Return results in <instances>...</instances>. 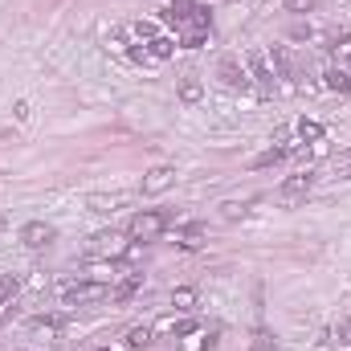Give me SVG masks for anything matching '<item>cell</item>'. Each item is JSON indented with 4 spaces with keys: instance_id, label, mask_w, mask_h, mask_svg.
I'll return each mask as SVG.
<instances>
[{
    "instance_id": "1",
    "label": "cell",
    "mask_w": 351,
    "mask_h": 351,
    "mask_svg": "<svg viewBox=\"0 0 351 351\" xmlns=\"http://www.w3.org/2000/svg\"><path fill=\"white\" fill-rule=\"evenodd\" d=\"M164 16L172 21L176 29H213V12L200 0H172Z\"/></svg>"
},
{
    "instance_id": "2",
    "label": "cell",
    "mask_w": 351,
    "mask_h": 351,
    "mask_svg": "<svg viewBox=\"0 0 351 351\" xmlns=\"http://www.w3.org/2000/svg\"><path fill=\"white\" fill-rule=\"evenodd\" d=\"M168 225H172V217H168V213H160V208H143V213H135V217H131V225H127V237L147 245V241H156V237H160Z\"/></svg>"
},
{
    "instance_id": "3",
    "label": "cell",
    "mask_w": 351,
    "mask_h": 351,
    "mask_svg": "<svg viewBox=\"0 0 351 351\" xmlns=\"http://www.w3.org/2000/svg\"><path fill=\"white\" fill-rule=\"evenodd\" d=\"M98 298H110V286L106 282H70L62 286V306H86V302H98Z\"/></svg>"
},
{
    "instance_id": "4",
    "label": "cell",
    "mask_w": 351,
    "mask_h": 351,
    "mask_svg": "<svg viewBox=\"0 0 351 351\" xmlns=\"http://www.w3.org/2000/svg\"><path fill=\"white\" fill-rule=\"evenodd\" d=\"M245 70H250V82H258L262 94L269 98L274 86H278V78H274V66H269V58H265V49H250L245 53Z\"/></svg>"
},
{
    "instance_id": "5",
    "label": "cell",
    "mask_w": 351,
    "mask_h": 351,
    "mask_svg": "<svg viewBox=\"0 0 351 351\" xmlns=\"http://www.w3.org/2000/svg\"><path fill=\"white\" fill-rule=\"evenodd\" d=\"M217 78L229 90H250V70L241 66V58H221L217 62Z\"/></svg>"
},
{
    "instance_id": "6",
    "label": "cell",
    "mask_w": 351,
    "mask_h": 351,
    "mask_svg": "<svg viewBox=\"0 0 351 351\" xmlns=\"http://www.w3.org/2000/svg\"><path fill=\"white\" fill-rule=\"evenodd\" d=\"M21 241H25L29 250H49V245L58 241V229L45 225V221H29V225H21Z\"/></svg>"
},
{
    "instance_id": "7",
    "label": "cell",
    "mask_w": 351,
    "mask_h": 351,
    "mask_svg": "<svg viewBox=\"0 0 351 351\" xmlns=\"http://www.w3.org/2000/svg\"><path fill=\"white\" fill-rule=\"evenodd\" d=\"M311 188H315V172H298V176H290V180H282L278 200H282V204H298Z\"/></svg>"
},
{
    "instance_id": "8",
    "label": "cell",
    "mask_w": 351,
    "mask_h": 351,
    "mask_svg": "<svg viewBox=\"0 0 351 351\" xmlns=\"http://www.w3.org/2000/svg\"><path fill=\"white\" fill-rule=\"evenodd\" d=\"M176 184V168L172 164H156L152 172L143 176V196H164Z\"/></svg>"
},
{
    "instance_id": "9",
    "label": "cell",
    "mask_w": 351,
    "mask_h": 351,
    "mask_svg": "<svg viewBox=\"0 0 351 351\" xmlns=\"http://www.w3.org/2000/svg\"><path fill=\"white\" fill-rule=\"evenodd\" d=\"M123 233H114V229H102V233H94L90 237V254H119L123 245Z\"/></svg>"
},
{
    "instance_id": "10",
    "label": "cell",
    "mask_w": 351,
    "mask_h": 351,
    "mask_svg": "<svg viewBox=\"0 0 351 351\" xmlns=\"http://www.w3.org/2000/svg\"><path fill=\"white\" fill-rule=\"evenodd\" d=\"M139 290H143V274H127L119 286H110V298H114V302H131Z\"/></svg>"
},
{
    "instance_id": "11",
    "label": "cell",
    "mask_w": 351,
    "mask_h": 351,
    "mask_svg": "<svg viewBox=\"0 0 351 351\" xmlns=\"http://www.w3.org/2000/svg\"><path fill=\"white\" fill-rule=\"evenodd\" d=\"M176 98H180L184 106H200V98H204V82H200V78H180Z\"/></svg>"
},
{
    "instance_id": "12",
    "label": "cell",
    "mask_w": 351,
    "mask_h": 351,
    "mask_svg": "<svg viewBox=\"0 0 351 351\" xmlns=\"http://www.w3.org/2000/svg\"><path fill=\"white\" fill-rule=\"evenodd\" d=\"M323 90H331V94H351V74L339 70V66H331V70L323 74Z\"/></svg>"
},
{
    "instance_id": "13",
    "label": "cell",
    "mask_w": 351,
    "mask_h": 351,
    "mask_svg": "<svg viewBox=\"0 0 351 351\" xmlns=\"http://www.w3.org/2000/svg\"><path fill=\"white\" fill-rule=\"evenodd\" d=\"M265 58H269V66H274V78H294V62H290V53H286L282 45H274Z\"/></svg>"
},
{
    "instance_id": "14",
    "label": "cell",
    "mask_w": 351,
    "mask_h": 351,
    "mask_svg": "<svg viewBox=\"0 0 351 351\" xmlns=\"http://www.w3.org/2000/svg\"><path fill=\"white\" fill-rule=\"evenodd\" d=\"M294 135H298L302 143H323L327 131H323V123H315V119H298V123H294Z\"/></svg>"
},
{
    "instance_id": "15",
    "label": "cell",
    "mask_w": 351,
    "mask_h": 351,
    "mask_svg": "<svg viewBox=\"0 0 351 351\" xmlns=\"http://www.w3.org/2000/svg\"><path fill=\"white\" fill-rule=\"evenodd\" d=\"M156 339V327H131L127 331V351H147Z\"/></svg>"
},
{
    "instance_id": "16",
    "label": "cell",
    "mask_w": 351,
    "mask_h": 351,
    "mask_svg": "<svg viewBox=\"0 0 351 351\" xmlns=\"http://www.w3.org/2000/svg\"><path fill=\"white\" fill-rule=\"evenodd\" d=\"M147 49H152V58H156V62H168L180 45H176V37H164V33H160V37H152V41H147Z\"/></svg>"
},
{
    "instance_id": "17",
    "label": "cell",
    "mask_w": 351,
    "mask_h": 351,
    "mask_svg": "<svg viewBox=\"0 0 351 351\" xmlns=\"http://www.w3.org/2000/svg\"><path fill=\"white\" fill-rule=\"evenodd\" d=\"M86 208L90 213H114V208H123V196H102V192H94V196H86Z\"/></svg>"
},
{
    "instance_id": "18",
    "label": "cell",
    "mask_w": 351,
    "mask_h": 351,
    "mask_svg": "<svg viewBox=\"0 0 351 351\" xmlns=\"http://www.w3.org/2000/svg\"><path fill=\"white\" fill-rule=\"evenodd\" d=\"M290 152H294L290 143H282V147H269V152H262V156L254 160V168H274V164H282V160H286Z\"/></svg>"
},
{
    "instance_id": "19",
    "label": "cell",
    "mask_w": 351,
    "mask_h": 351,
    "mask_svg": "<svg viewBox=\"0 0 351 351\" xmlns=\"http://www.w3.org/2000/svg\"><path fill=\"white\" fill-rule=\"evenodd\" d=\"M172 306L176 311H196V290H192V286H176L172 290Z\"/></svg>"
},
{
    "instance_id": "20",
    "label": "cell",
    "mask_w": 351,
    "mask_h": 351,
    "mask_svg": "<svg viewBox=\"0 0 351 351\" xmlns=\"http://www.w3.org/2000/svg\"><path fill=\"white\" fill-rule=\"evenodd\" d=\"M208 41V29H180V49H200Z\"/></svg>"
},
{
    "instance_id": "21",
    "label": "cell",
    "mask_w": 351,
    "mask_h": 351,
    "mask_svg": "<svg viewBox=\"0 0 351 351\" xmlns=\"http://www.w3.org/2000/svg\"><path fill=\"white\" fill-rule=\"evenodd\" d=\"M250 204H254V200H225V204H221V217H225V221H237V217L250 213Z\"/></svg>"
},
{
    "instance_id": "22",
    "label": "cell",
    "mask_w": 351,
    "mask_h": 351,
    "mask_svg": "<svg viewBox=\"0 0 351 351\" xmlns=\"http://www.w3.org/2000/svg\"><path fill=\"white\" fill-rule=\"evenodd\" d=\"M33 331H41V335H58V331H62V315H41V319H33Z\"/></svg>"
},
{
    "instance_id": "23",
    "label": "cell",
    "mask_w": 351,
    "mask_h": 351,
    "mask_svg": "<svg viewBox=\"0 0 351 351\" xmlns=\"http://www.w3.org/2000/svg\"><path fill=\"white\" fill-rule=\"evenodd\" d=\"M180 245H184V250H200V245H204V229H200V225H188L184 237H180Z\"/></svg>"
},
{
    "instance_id": "24",
    "label": "cell",
    "mask_w": 351,
    "mask_h": 351,
    "mask_svg": "<svg viewBox=\"0 0 351 351\" xmlns=\"http://www.w3.org/2000/svg\"><path fill=\"white\" fill-rule=\"evenodd\" d=\"M196 331V319H172V335L176 339H188Z\"/></svg>"
},
{
    "instance_id": "25",
    "label": "cell",
    "mask_w": 351,
    "mask_h": 351,
    "mask_svg": "<svg viewBox=\"0 0 351 351\" xmlns=\"http://www.w3.org/2000/svg\"><path fill=\"white\" fill-rule=\"evenodd\" d=\"M12 294H16V278H12V274H0V306H4Z\"/></svg>"
},
{
    "instance_id": "26",
    "label": "cell",
    "mask_w": 351,
    "mask_h": 351,
    "mask_svg": "<svg viewBox=\"0 0 351 351\" xmlns=\"http://www.w3.org/2000/svg\"><path fill=\"white\" fill-rule=\"evenodd\" d=\"M131 62H139V66H152L156 58H152V49H147V45H131Z\"/></svg>"
},
{
    "instance_id": "27",
    "label": "cell",
    "mask_w": 351,
    "mask_h": 351,
    "mask_svg": "<svg viewBox=\"0 0 351 351\" xmlns=\"http://www.w3.org/2000/svg\"><path fill=\"white\" fill-rule=\"evenodd\" d=\"M269 348H274L269 331H265V327H258V335H254V351H269Z\"/></svg>"
},
{
    "instance_id": "28",
    "label": "cell",
    "mask_w": 351,
    "mask_h": 351,
    "mask_svg": "<svg viewBox=\"0 0 351 351\" xmlns=\"http://www.w3.org/2000/svg\"><path fill=\"white\" fill-rule=\"evenodd\" d=\"M315 0H286V12H311Z\"/></svg>"
},
{
    "instance_id": "29",
    "label": "cell",
    "mask_w": 351,
    "mask_h": 351,
    "mask_svg": "<svg viewBox=\"0 0 351 351\" xmlns=\"http://www.w3.org/2000/svg\"><path fill=\"white\" fill-rule=\"evenodd\" d=\"M290 37H294V41H311V25H294Z\"/></svg>"
},
{
    "instance_id": "30",
    "label": "cell",
    "mask_w": 351,
    "mask_h": 351,
    "mask_svg": "<svg viewBox=\"0 0 351 351\" xmlns=\"http://www.w3.org/2000/svg\"><path fill=\"white\" fill-rule=\"evenodd\" d=\"M339 335H348V343H351V323H339Z\"/></svg>"
},
{
    "instance_id": "31",
    "label": "cell",
    "mask_w": 351,
    "mask_h": 351,
    "mask_svg": "<svg viewBox=\"0 0 351 351\" xmlns=\"http://www.w3.org/2000/svg\"><path fill=\"white\" fill-rule=\"evenodd\" d=\"M348 74H351V58H348Z\"/></svg>"
},
{
    "instance_id": "32",
    "label": "cell",
    "mask_w": 351,
    "mask_h": 351,
    "mask_svg": "<svg viewBox=\"0 0 351 351\" xmlns=\"http://www.w3.org/2000/svg\"><path fill=\"white\" fill-rule=\"evenodd\" d=\"M0 229H4V217H0Z\"/></svg>"
},
{
    "instance_id": "33",
    "label": "cell",
    "mask_w": 351,
    "mask_h": 351,
    "mask_svg": "<svg viewBox=\"0 0 351 351\" xmlns=\"http://www.w3.org/2000/svg\"><path fill=\"white\" fill-rule=\"evenodd\" d=\"M98 351H110V348H98Z\"/></svg>"
},
{
    "instance_id": "34",
    "label": "cell",
    "mask_w": 351,
    "mask_h": 351,
    "mask_svg": "<svg viewBox=\"0 0 351 351\" xmlns=\"http://www.w3.org/2000/svg\"><path fill=\"white\" fill-rule=\"evenodd\" d=\"M0 327H4V319H0Z\"/></svg>"
}]
</instances>
